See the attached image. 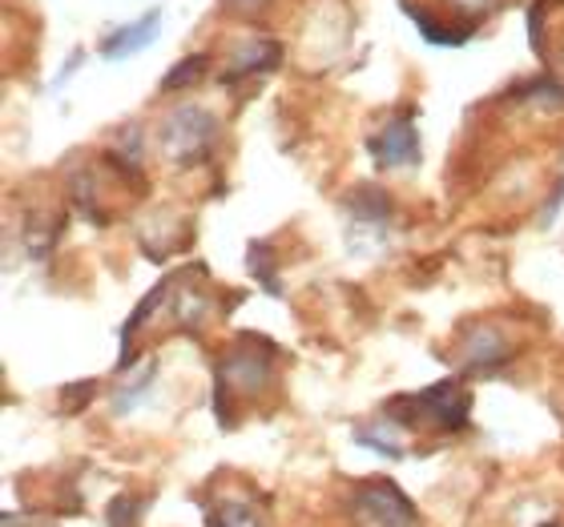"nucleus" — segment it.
<instances>
[{
    "label": "nucleus",
    "mask_w": 564,
    "mask_h": 527,
    "mask_svg": "<svg viewBox=\"0 0 564 527\" xmlns=\"http://www.w3.org/2000/svg\"><path fill=\"white\" fill-rule=\"evenodd\" d=\"M214 138H218V121L206 109H177L174 118L165 121V133H162L165 150L186 165L202 162L214 150Z\"/></svg>",
    "instance_id": "1"
},
{
    "label": "nucleus",
    "mask_w": 564,
    "mask_h": 527,
    "mask_svg": "<svg viewBox=\"0 0 564 527\" xmlns=\"http://www.w3.org/2000/svg\"><path fill=\"white\" fill-rule=\"evenodd\" d=\"M408 403H412L408 415L403 410H391V415L403 422L423 419L432 422V427H444V431H459L468 422V395L456 391V383H435L432 391H423V395L408 398Z\"/></svg>",
    "instance_id": "2"
},
{
    "label": "nucleus",
    "mask_w": 564,
    "mask_h": 527,
    "mask_svg": "<svg viewBox=\"0 0 564 527\" xmlns=\"http://www.w3.org/2000/svg\"><path fill=\"white\" fill-rule=\"evenodd\" d=\"M355 519L359 527H408L412 504L391 483H367L364 492H355Z\"/></svg>",
    "instance_id": "3"
},
{
    "label": "nucleus",
    "mask_w": 564,
    "mask_h": 527,
    "mask_svg": "<svg viewBox=\"0 0 564 527\" xmlns=\"http://www.w3.org/2000/svg\"><path fill=\"white\" fill-rule=\"evenodd\" d=\"M376 162L383 165V169H391V165L420 162V138H415L412 113L395 118L388 130H383V138L376 141Z\"/></svg>",
    "instance_id": "4"
},
{
    "label": "nucleus",
    "mask_w": 564,
    "mask_h": 527,
    "mask_svg": "<svg viewBox=\"0 0 564 527\" xmlns=\"http://www.w3.org/2000/svg\"><path fill=\"white\" fill-rule=\"evenodd\" d=\"M158 29H162V12L153 9V12H145L133 29H118L101 48H106V57H130V53H138L141 45H150L153 36H158Z\"/></svg>",
    "instance_id": "5"
},
{
    "label": "nucleus",
    "mask_w": 564,
    "mask_h": 527,
    "mask_svg": "<svg viewBox=\"0 0 564 527\" xmlns=\"http://www.w3.org/2000/svg\"><path fill=\"white\" fill-rule=\"evenodd\" d=\"M347 206H351V213L355 218H364V222H388V213H391L388 194H379L376 186L355 189L351 198H347Z\"/></svg>",
    "instance_id": "6"
},
{
    "label": "nucleus",
    "mask_w": 564,
    "mask_h": 527,
    "mask_svg": "<svg viewBox=\"0 0 564 527\" xmlns=\"http://www.w3.org/2000/svg\"><path fill=\"white\" fill-rule=\"evenodd\" d=\"M206 69H210V57H206V53H194V57L177 61L174 69L165 73V89L174 94V89H182V85H194Z\"/></svg>",
    "instance_id": "7"
},
{
    "label": "nucleus",
    "mask_w": 564,
    "mask_h": 527,
    "mask_svg": "<svg viewBox=\"0 0 564 527\" xmlns=\"http://www.w3.org/2000/svg\"><path fill=\"white\" fill-rule=\"evenodd\" d=\"M250 274L267 286L271 294H279V282H274V259H271V246L267 242H250Z\"/></svg>",
    "instance_id": "8"
},
{
    "label": "nucleus",
    "mask_w": 564,
    "mask_h": 527,
    "mask_svg": "<svg viewBox=\"0 0 564 527\" xmlns=\"http://www.w3.org/2000/svg\"><path fill=\"white\" fill-rule=\"evenodd\" d=\"M505 339L500 334H480V339H471V354H468V363L471 366H496L500 359H505Z\"/></svg>",
    "instance_id": "9"
},
{
    "label": "nucleus",
    "mask_w": 564,
    "mask_h": 527,
    "mask_svg": "<svg viewBox=\"0 0 564 527\" xmlns=\"http://www.w3.org/2000/svg\"><path fill=\"white\" fill-rule=\"evenodd\" d=\"M210 527H262V524L254 516H250V507H242V504H223V507H218V516L210 519Z\"/></svg>",
    "instance_id": "10"
},
{
    "label": "nucleus",
    "mask_w": 564,
    "mask_h": 527,
    "mask_svg": "<svg viewBox=\"0 0 564 527\" xmlns=\"http://www.w3.org/2000/svg\"><path fill=\"white\" fill-rule=\"evenodd\" d=\"M138 516H141V507L133 504V499H113V507H109V527H138Z\"/></svg>",
    "instance_id": "11"
}]
</instances>
